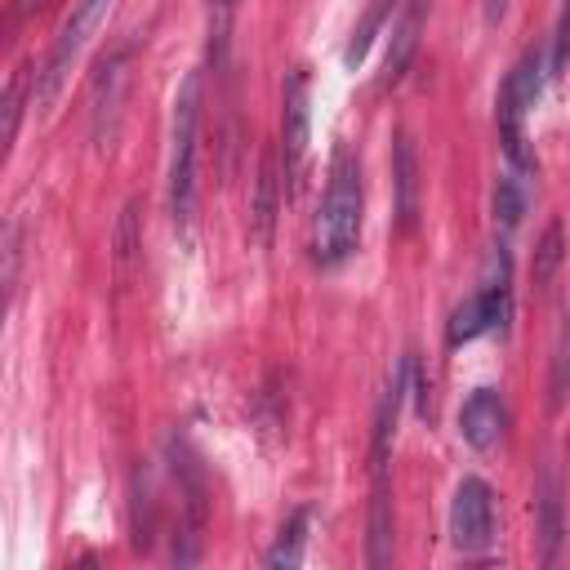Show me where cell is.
<instances>
[{
  "mask_svg": "<svg viewBox=\"0 0 570 570\" xmlns=\"http://www.w3.org/2000/svg\"><path fill=\"white\" fill-rule=\"evenodd\" d=\"M494 214L503 218V227H517V223H521V214H525V196H521L517 178H499V187H494Z\"/></svg>",
  "mask_w": 570,
  "mask_h": 570,
  "instance_id": "obj_19",
  "label": "cell"
},
{
  "mask_svg": "<svg viewBox=\"0 0 570 570\" xmlns=\"http://www.w3.org/2000/svg\"><path fill=\"white\" fill-rule=\"evenodd\" d=\"M503 9H508V0H485V18H490V22L503 18Z\"/></svg>",
  "mask_w": 570,
  "mask_h": 570,
  "instance_id": "obj_22",
  "label": "cell"
},
{
  "mask_svg": "<svg viewBox=\"0 0 570 570\" xmlns=\"http://www.w3.org/2000/svg\"><path fill=\"white\" fill-rule=\"evenodd\" d=\"M419 18H423V0H405L396 27H392V49H387V80H396L419 45Z\"/></svg>",
  "mask_w": 570,
  "mask_h": 570,
  "instance_id": "obj_13",
  "label": "cell"
},
{
  "mask_svg": "<svg viewBox=\"0 0 570 570\" xmlns=\"http://www.w3.org/2000/svg\"><path fill=\"white\" fill-rule=\"evenodd\" d=\"M539 534H543V561L552 566L561 557V534H566V521H561V485H557L552 472L543 476V490H539Z\"/></svg>",
  "mask_w": 570,
  "mask_h": 570,
  "instance_id": "obj_11",
  "label": "cell"
},
{
  "mask_svg": "<svg viewBox=\"0 0 570 570\" xmlns=\"http://www.w3.org/2000/svg\"><path fill=\"white\" fill-rule=\"evenodd\" d=\"M22 98H27V67H18V71L9 76V89H4V142H13V138H18Z\"/></svg>",
  "mask_w": 570,
  "mask_h": 570,
  "instance_id": "obj_18",
  "label": "cell"
},
{
  "mask_svg": "<svg viewBox=\"0 0 570 570\" xmlns=\"http://www.w3.org/2000/svg\"><path fill=\"white\" fill-rule=\"evenodd\" d=\"M107 13H111V0H76V4H71V13H67V22L58 27V40H53L45 67H40V85H36V102H40V107L53 102V94H58V85L67 80L71 62H76L80 49L89 45V36L107 22Z\"/></svg>",
  "mask_w": 570,
  "mask_h": 570,
  "instance_id": "obj_3",
  "label": "cell"
},
{
  "mask_svg": "<svg viewBox=\"0 0 570 570\" xmlns=\"http://www.w3.org/2000/svg\"><path fill=\"white\" fill-rule=\"evenodd\" d=\"M561 263H566V232H561V223L552 218V223L543 227V236H539V249H534V285L548 289Z\"/></svg>",
  "mask_w": 570,
  "mask_h": 570,
  "instance_id": "obj_15",
  "label": "cell"
},
{
  "mask_svg": "<svg viewBox=\"0 0 570 570\" xmlns=\"http://www.w3.org/2000/svg\"><path fill=\"white\" fill-rule=\"evenodd\" d=\"M534 98H539V53H521V62L508 71V80H503V89H499V111H494V120H499V142H503V151H508V160L517 165V169H530L534 160H530V151H525V111L534 107Z\"/></svg>",
  "mask_w": 570,
  "mask_h": 570,
  "instance_id": "obj_4",
  "label": "cell"
},
{
  "mask_svg": "<svg viewBox=\"0 0 570 570\" xmlns=\"http://www.w3.org/2000/svg\"><path fill=\"white\" fill-rule=\"evenodd\" d=\"M494 534V494L481 476H463L450 503V539L463 552H481Z\"/></svg>",
  "mask_w": 570,
  "mask_h": 570,
  "instance_id": "obj_5",
  "label": "cell"
},
{
  "mask_svg": "<svg viewBox=\"0 0 570 570\" xmlns=\"http://www.w3.org/2000/svg\"><path fill=\"white\" fill-rule=\"evenodd\" d=\"M503 428H508V405H503V396H499L494 387H476V392L463 401V410H459V436H463L472 450H494L499 436H503Z\"/></svg>",
  "mask_w": 570,
  "mask_h": 570,
  "instance_id": "obj_8",
  "label": "cell"
},
{
  "mask_svg": "<svg viewBox=\"0 0 570 570\" xmlns=\"http://www.w3.org/2000/svg\"><path fill=\"white\" fill-rule=\"evenodd\" d=\"M392 178H396V223H401V232H410L414 227V214H419V160H414L410 134H396Z\"/></svg>",
  "mask_w": 570,
  "mask_h": 570,
  "instance_id": "obj_9",
  "label": "cell"
},
{
  "mask_svg": "<svg viewBox=\"0 0 570 570\" xmlns=\"http://www.w3.org/2000/svg\"><path fill=\"white\" fill-rule=\"evenodd\" d=\"M387 4H392V0H374V4H370V13H365V22L356 27V36H352V45H347V53H343V58H347V67H356V62L365 58V49H370V40H374V31L383 27V13H387Z\"/></svg>",
  "mask_w": 570,
  "mask_h": 570,
  "instance_id": "obj_17",
  "label": "cell"
},
{
  "mask_svg": "<svg viewBox=\"0 0 570 570\" xmlns=\"http://www.w3.org/2000/svg\"><path fill=\"white\" fill-rule=\"evenodd\" d=\"M303 543H307V508H294L289 521L281 525L272 552H267V566L272 570H294L303 561Z\"/></svg>",
  "mask_w": 570,
  "mask_h": 570,
  "instance_id": "obj_14",
  "label": "cell"
},
{
  "mask_svg": "<svg viewBox=\"0 0 570 570\" xmlns=\"http://www.w3.org/2000/svg\"><path fill=\"white\" fill-rule=\"evenodd\" d=\"M361 209H365V196H361V165H356V156H352L347 147H338L334 160H330V183H325L316 223H312V254H316V263L334 267V263H343V258L356 249Z\"/></svg>",
  "mask_w": 570,
  "mask_h": 570,
  "instance_id": "obj_1",
  "label": "cell"
},
{
  "mask_svg": "<svg viewBox=\"0 0 570 570\" xmlns=\"http://www.w3.org/2000/svg\"><path fill=\"white\" fill-rule=\"evenodd\" d=\"M508 321V285H503V276L499 281H490L485 289H476V294H468L459 307H454V316H450V343H468V338H476V334H485V330H494V325H503Z\"/></svg>",
  "mask_w": 570,
  "mask_h": 570,
  "instance_id": "obj_7",
  "label": "cell"
},
{
  "mask_svg": "<svg viewBox=\"0 0 570 570\" xmlns=\"http://www.w3.org/2000/svg\"><path fill=\"white\" fill-rule=\"evenodd\" d=\"M276 205H281L276 151H263V165H258V200H254V232H258V240H263V245L272 240V218H276Z\"/></svg>",
  "mask_w": 570,
  "mask_h": 570,
  "instance_id": "obj_12",
  "label": "cell"
},
{
  "mask_svg": "<svg viewBox=\"0 0 570 570\" xmlns=\"http://www.w3.org/2000/svg\"><path fill=\"white\" fill-rule=\"evenodd\" d=\"M129 49H111L98 58V71L89 80V129H94V142L102 147L116 129V116H120V98H125V80H129Z\"/></svg>",
  "mask_w": 570,
  "mask_h": 570,
  "instance_id": "obj_6",
  "label": "cell"
},
{
  "mask_svg": "<svg viewBox=\"0 0 570 570\" xmlns=\"http://www.w3.org/2000/svg\"><path fill=\"white\" fill-rule=\"evenodd\" d=\"M303 147H307V76L294 71L289 85H285V156H289V169H298Z\"/></svg>",
  "mask_w": 570,
  "mask_h": 570,
  "instance_id": "obj_10",
  "label": "cell"
},
{
  "mask_svg": "<svg viewBox=\"0 0 570 570\" xmlns=\"http://www.w3.org/2000/svg\"><path fill=\"white\" fill-rule=\"evenodd\" d=\"M196 125H200V71H187L174 98V156H169V209L183 232L196 214Z\"/></svg>",
  "mask_w": 570,
  "mask_h": 570,
  "instance_id": "obj_2",
  "label": "cell"
},
{
  "mask_svg": "<svg viewBox=\"0 0 570 570\" xmlns=\"http://www.w3.org/2000/svg\"><path fill=\"white\" fill-rule=\"evenodd\" d=\"M570 62V0L561 9V22H557V40H552V76H561Z\"/></svg>",
  "mask_w": 570,
  "mask_h": 570,
  "instance_id": "obj_21",
  "label": "cell"
},
{
  "mask_svg": "<svg viewBox=\"0 0 570 570\" xmlns=\"http://www.w3.org/2000/svg\"><path fill=\"white\" fill-rule=\"evenodd\" d=\"M134 249H138V232H134V205L120 214V223H116V258H120V267L134 258Z\"/></svg>",
  "mask_w": 570,
  "mask_h": 570,
  "instance_id": "obj_20",
  "label": "cell"
},
{
  "mask_svg": "<svg viewBox=\"0 0 570 570\" xmlns=\"http://www.w3.org/2000/svg\"><path fill=\"white\" fill-rule=\"evenodd\" d=\"M570 396V316L557 334V347H552V370H548V405L561 410Z\"/></svg>",
  "mask_w": 570,
  "mask_h": 570,
  "instance_id": "obj_16",
  "label": "cell"
}]
</instances>
